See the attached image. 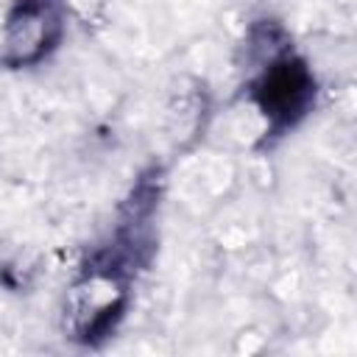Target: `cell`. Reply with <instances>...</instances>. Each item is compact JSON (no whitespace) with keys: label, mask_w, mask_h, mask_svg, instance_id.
<instances>
[{"label":"cell","mask_w":357,"mask_h":357,"mask_svg":"<svg viewBox=\"0 0 357 357\" xmlns=\"http://www.w3.org/2000/svg\"><path fill=\"white\" fill-rule=\"evenodd\" d=\"M307 75L298 67L290 64H279L271 75H268V106L273 112H296L304 98H307Z\"/></svg>","instance_id":"obj_2"},{"label":"cell","mask_w":357,"mask_h":357,"mask_svg":"<svg viewBox=\"0 0 357 357\" xmlns=\"http://www.w3.org/2000/svg\"><path fill=\"white\" fill-rule=\"evenodd\" d=\"M59 31L56 0H22L17 17L8 25V45L17 50V59L39 56L53 33Z\"/></svg>","instance_id":"obj_1"}]
</instances>
